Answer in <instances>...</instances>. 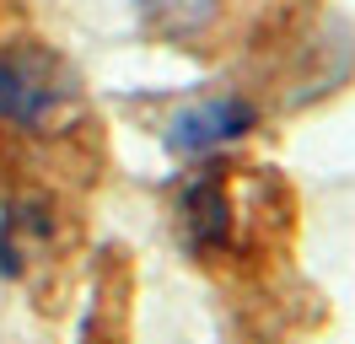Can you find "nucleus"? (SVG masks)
Instances as JSON below:
<instances>
[{
  "label": "nucleus",
  "instance_id": "f257e3e1",
  "mask_svg": "<svg viewBox=\"0 0 355 344\" xmlns=\"http://www.w3.org/2000/svg\"><path fill=\"white\" fill-rule=\"evenodd\" d=\"M76 86H70L65 64L44 54V49H6L0 54V119L22 129H49L70 108Z\"/></svg>",
  "mask_w": 355,
  "mask_h": 344
},
{
  "label": "nucleus",
  "instance_id": "f03ea898",
  "mask_svg": "<svg viewBox=\"0 0 355 344\" xmlns=\"http://www.w3.org/2000/svg\"><path fill=\"white\" fill-rule=\"evenodd\" d=\"M253 124H259V108L248 103L243 92H216V97H200V103L173 113L167 150L173 156H205V150H221L232 140H243Z\"/></svg>",
  "mask_w": 355,
  "mask_h": 344
},
{
  "label": "nucleus",
  "instance_id": "7ed1b4c3",
  "mask_svg": "<svg viewBox=\"0 0 355 344\" xmlns=\"http://www.w3.org/2000/svg\"><path fill=\"white\" fill-rule=\"evenodd\" d=\"M178 232L189 242V253H221L226 242H232V194H226V178H216V167L200 172L183 199H178Z\"/></svg>",
  "mask_w": 355,
  "mask_h": 344
},
{
  "label": "nucleus",
  "instance_id": "20e7f679",
  "mask_svg": "<svg viewBox=\"0 0 355 344\" xmlns=\"http://www.w3.org/2000/svg\"><path fill=\"white\" fill-rule=\"evenodd\" d=\"M140 17L151 22L162 38H200L210 22L221 17V0H135Z\"/></svg>",
  "mask_w": 355,
  "mask_h": 344
}]
</instances>
